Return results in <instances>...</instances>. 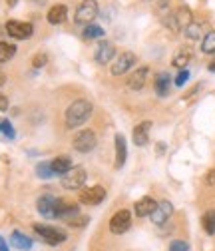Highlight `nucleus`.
Masks as SVG:
<instances>
[{"instance_id": "nucleus-1", "label": "nucleus", "mask_w": 215, "mask_h": 251, "mask_svg": "<svg viewBox=\"0 0 215 251\" xmlns=\"http://www.w3.org/2000/svg\"><path fill=\"white\" fill-rule=\"evenodd\" d=\"M92 104L88 100H76L70 104V108L66 110V128L76 130L92 116Z\"/></svg>"}, {"instance_id": "nucleus-2", "label": "nucleus", "mask_w": 215, "mask_h": 251, "mask_svg": "<svg viewBox=\"0 0 215 251\" xmlns=\"http://www.w3.org/2000/svg\"><path fill=\"white\" fill-rule=\"evenodd\" d=\"M34 231L36 235H40L44 239V243L48 245H60L66 241V231L58 229V227H52V226H42V224H34Z\"/></svg>"}, {"instance_id": "nucleus-3", "label": "nucleus", "mask_w": 215, "mask_h": 251, "mask_svg": "<svg viewBox=\"0 0 215 251\" xmlns=\"http://www.w3.org/2000/svg\"><path fill=\"white\" fill-rule=\"evenodd\" d=\"M98 2L96 0H84V2L76 8V14H74V22L76 24H92V20L98 18Z\"/></svg>"}, {"instance_id": "nucleus-4", "label": "nucleus", "mask_w": 215, "mask_h": 251, "mask_svg": "<svg viewBox=\"0 0 215 251\" xmlns=\"http://www.w3.org/2000/svg\"><path fill=\"white\" fill-rule=\"evenodd\" d=\"M60 179H62V185L66 187V190H80L88 179V174H86L84 168L76 166V168H70L66 174H62Z\"/></svg>"}, {"instance_id": "nucleus-5", "label": "nucleus", "mask_w": 215, "mask_h": 251, "mask_svg": "<svg viewBox=\"0 0 215 251\" xmlns=\"http://www.w3.org/2000/svg\"><path fill=\"white\" fill-rule=\"evenodd\" d=\"M132 226V213L128 209H119L118 213H114V217L110 219V231L114 235H121L126 233Z\"/></svg>"}, {"instance_id": "nucleus-6", "label": "nucleus", "mask_w": 215, "mask_h": 251, "mask_svg": "<svg viewBox=\"0 0 215 251\" xmlns=\"http://www.w3.org/2000/svg\"><path fill=\"white\" fill-rule=\"evenodd\" d=\"M96 134L92 132V130H82V132H78L76 134V138H74V150L76 151H80V153H88V151H92L96 148Z\"/></svg>"}, {"instance_id": "nucleus-7", "label": "nucleus", "mask_w": 215, "mask_h": 251, "mask_svg": "<svg viewBox=\"0 0 215 251\" xmlns=\"http://www.w3.org/2000/svg\"><path fill=\"white\" fill-rule=\"evenodd\" d=\"M6 32H8V36H12V38H16V40H26V38L32 36L34 26L28 24V22L10 20V22H6Z\"/></svg>"}, {"instance_id": "nucleus-8", "label": "nucleus", "mask_w": 215, "mask_h": 251, "mask_svg": "<svg viewBox=\"0 0 215 251\" xmlns=\"http://www.w3.org/2000/svg\"><path fill=\"white\" fill-rule=\"evenodd\" d=\"M58 201H60V200H58L56 196L44 194V196L38 200V203H36L38 213L44 215L46 219H54V217H56V209H58Z\"/></svg>"}, {"instance_id": "nucleus-9", "label": "nucleus", "mask_w": 215, "mask_h": 251, "mask_svg": "<svg viewBox=\"0 0 215 251\" xmlns=\"http://www.w3.org/2000/svg\"><path fill=\"white\" fill-rule=\"evenodd\" d=\"M106 198V190L102 185H94V187H88L80 194V201L86 203V205H98L102 203Z\"/></svg>"}, {"instance_id": "nucleus-10", "label": "nucleus", "mask_w": 215, "mask_h": 251, "mask_svg": "<svg viewBox=\"0 0 215 251\" xmlns=\"http://www.w3.org/2000/svg\"><path fill=\"white\" fill-rule=\"evenodd\" d=\"M134 64H136V54H134V52H124V54H121V56L114 62L112 74H114V76H121V74H126Z\"/></svg>"}, {"instance_id": "nucleus-11", "label": "nucleus", "mask_w": 215, "mask_h": 251, "mask_svg": "<svg viewBox=\"0 0 215 251\" xmlns=\"http://www.w3.org/2000/svg\"><path fill=\"white\" fill-rule=\"evenodd\" d=\"M171 213H173V205H171L169 201H160L149 217H151L153 226H164L167 219L171 217Z\"/></svg>"}, {"instance_id": "nucleus-12", "label": "nucleus", "mask_w": 215, "mask_h": 251, "mask_svg": "<svg viewBox=\"0 0 215 251\" xmlns=\"http://www.w3.org/2000/svg\"><path fill=\"white\" fill-rule=\"evenodd\" d=\"M114 56H116V46L112 42H108V40L100 42L98 48H96V52H94L96 62H98V64H104V66L110 64V62L114 60Z\"/></svg>"}, {"instance_id": "nucleus-13", "label": "nucleus", "mask_w": 215, "mask_h": 251, "mask_svg": "<svg viewBox=\"0 0 215 251\" xmlns=\"http://www.w3.org/2000/svg\"><path fill=\"white\" fill-rule=\"evenodd\" d=\"M149 128H151V122H142L134 128V144L136 146H147L149 142Z\"/></svg>"}, {"instance_id": "nucleus-14", "label": "nucleus", "mask_w": 215, "mask_h": 251, "mask_svg": "<svg viewBox=\"0 0 215 251\" xmlns=\"http://www.w3.org/2000/svg\"><path fill=\"white\" fill-rule=\"evenodd\" d=\"M128 158V148H126V138L121 134H116V168H124Z\"/></svg>"}, {"instance_id": "nucleus-15", "label": "nucleus", "mask_w": 215, "mask_h": 251, "mask_svg": "<svg viewBox=\"0 0 215 251\" xmlns=\"http://www.w3.org/2000/svg\"><path fill=\"white\" fill-rule=\"evenodd\" d=\"M78 215H80L78 205H72V203H66V201H58L56 217H62V219H68V222H72V219L78 217Z\"/></svg>"}, {"instance_id": "nucleus-16", "label": "nucleus", "mask_w": 215, "mask_h": 251, "mask_svg": "<svg viewBox=\"0 0 215 251\" xmlns=\"http://www.w3.org/2000/svg\"><path fill=\"white\" fill-rule=\"evenodd\" d=\"M190 60H191V50H190L188 46H181V48L175 52L171 64H173L175 68H179V70H186V66L190 64Z\"/></svg>"}, {"instance_id": "nucleus-17", "label": "nucleus", "mask_w": 215, "mask_h": 251, "mask_svg": "<svg viewBox=\"0 0 215 251\" xmlns=\"http://www.w3.org/2000/svg\"><path fill=\"white\" fill-rule=\"evenodd\" d=\"M156 205H158L156 200H151V198H142V200L134 205V209H136V215H138V217H147V215L153 213Z\"/></svg>"}, {"instance_id": "nucleus-18", "label": "nucleus", "mask_w": 215, "mask_h": 251, "mask_svg": "<svg viewBox=\"0 0 215 251\" xmlns=\"http://www.w3.org/2000/svg\"><path fill=\"white\" fill-rule=\"evenodd\" d=\"M147 66H142V68H138L132 76H130V80H128V88L130 90H142L143 88V84H145V78H147Z\"/></svg>"}, {"instance_id": "nucleus-19", "label": "nucleus", "mask_w": 215, "mask_h": 251, "mask_svg": "<svg viewBox=\"0 0 215 251\" xmlns=\"http://www.w3.org/2000/svg\"><path fill=\"white\" fill-rule=\"evenodd\" d=\"M66 14H68V8L64 4H56L48 10V22L50 24H62L66 20Z\"/></svg>"}, {"instance_id": "nucleus-20", "label": "nucleus", "mask_w": 215, "mask_h": 251, "mask_svg": "<svg viewBox=\"0 0 215 251\" xmlns=\"http://www.w3.org/2000/svg\"><path fill=\"white\" fill-rule=\"evenodd\" d=\"M52 170H54V174H66L70 168H72V160L68 158V155H58V158H54L52 162Z\"/></svg>"}, {"instance_id": "nucleus-21", "label": "nucleus", "mask_w": 215, "mask_h": 251, "mask_svg": "<svg viewBox=\"0 0 215 251\" xmlns=\"http://www.w3.org/2000/svg\"><path fill=\"white\" fill-rule=\"evenodd\" d=\"M169 84H171V78L167 72H162L156 76V92H158V96H167V92H169Z\"/></svg>"}, {"instance_id": "nucleus-22", "label": "nucleus", "mask_w": 215, "mask_h": 251, "mask_svg": "<svg viewBox=\"0 0 215 251\" xmlns=\"http://www.w3.org/2000/svg\"><path fill=\"white\" fill-rule=\"evenodd\" d=\"M10 241H12L14 247H18V249H22V251H26V249L32 247V239H30L28 235H24V233H20V231H12Z\"/></svg>"}, {"instance_id": "nucleus-23", "label": "nucleus", "mask_w": 215, "mask_h": 251, "mask_svg": "<svg viewBox=\"0 0 215 251\" xmlns=\"http://www.w3.org/2000/svg\"><path fill=\"white\" fill-rule=\"evenodd\" d=\"M183 34H186L188 40H199L201 34H203V28L197 22H190L186 28H183Z\"/></svg>"}, {"instance_id": "nucleus-24", "label": "nucleus", "mask_w": 215, "mask_h": 251, "mask_svg": "<svg viewBox=\"0 0 215 251\" xmlns=\"http://www.w3.org/2000/svg\"><path fill=\"white\" fill-rule=\"evenodd\" d=\"M201 226H203V229H205L207 235H213L215 233V209H209L207 213H203Z\"/></svg>"}, {"instance_id": "nucleus-25", "label": "nucleus", "mask_w": 215, "mask_h": 251, "mask_svg": "<svg viewBox=\"0 0 215 251\" xmlns=\"http://www.w3.org/2000/svg\"><path fill=\"white\" fill-rule=\"evenodd\" d=\"M175 14V20H177V26H179V30L181 28H186L190 22H193L191 20V10L190 8H186V6H181L177 12H173Z\"/></svg>"}, {"instance_id": "nucleus-26", "label": "nucleus", "mask_w": 215, "mask_h": 251, "mask_svg": "<svg viewBox=\"0 0 215 251\" xmlns=\"http://www.w3.org/2000/svg\"><path fill=\"white\" fill-rule=\"evenodd\" d=\"M201 52L203 54H215V30H209V32L203 36V40H201Z\"/></svg>"}, {"instance_id": "nucleus-27", "label": "nucleus", "mask_w": 215, "mask_h": 251, "mask_svg": "<svg viewBox=\"0 0 215 251\" xmlns=\"http://www.w3.org/2000/svg\"><path fill=\"white\" fill-rule=\"evenodd\" d=\"M16 54V46L8 44V42H0V64H4L10 58H14Z\"/></svg>"}, {"instance_id": "nucleus-28", "label": "nucleus", "mask_w": 215, "mask_h": 251, "mask_svg": "<svg viewBox=\"0 0 215 251\" xmlns=\"http://www.w3.org/2000/svg\"><path fill=\"white\" fill-rule=\"evenodd\" d=\"M36 176H38L40 179H50V177H54L56 174H54L50 162H40V164L36 166Z\"/></svg>"}, {"instance_id": "nucleus-29", "label": "nucleus", "mask_w": 215, "mask_h": 251, "mask_svg": "<svg viewBox=\"0 0 215 251\" xmlns=\"http://www.w3.org/2000/svg\"><path fill=\"white\" fill-rule=\"evenodd\" d=\"M104 36V28L96 26V24H88L86 30H84V38L86 40H96V38H102Z\"/></svg>"}, {"instance_id": "nucleus-30", "label": "nucleus", "mask_w": 215, "mask_h": 251, "mask_svg": "<svg viewBox=\"0 0 215 251\" xmlns=\"http://www.w3.org/2000/svg\"><path fill=\"white\" fill-rule=\"evenodd\" d=\"M46 62H48V56H46V54H36V56L32 58V66H34V68H44Z\"/></svg>"}, {"instance_id": "nucleus-31", "label": "nucleus", "mask_w": 215, "mask_h": 251, "mask_svg": "<svg viewBox=\"0 0 215 251\" xmlns=\"http://www.w3.org/2000/svg\"><path fill=\"white\" fill-rule=\"evenodd\" d=\"M188 249H190V245L186 241H181V239L171 241V245H169V251H188Z\"/></svg>"}, {"instance_id": "nucleus-32", "label": "nucleus", "mask_w": 215, "mask_h": 251, "mask_svg": "<svg viewBox=\"0 0 215 251\" xmlns=\"http://www.w3.org/2000/svg\"><path fill=\"white\" fill-rule=\"evenodd\" d=\"M190 80V72L188 70H179V74L175 76V86H183Z\"/></svg>"}, {"instance_id": "nucleus-33", "label": "nucleus", "mask_w": 215, "mask_h": 251, "mask_svg": "<svg viewBox=\"0 0 215 251\" xmlns=\"http://www.w3.org/2000/svg\"><path fill=\"white\" fill-rule=\"evenodd\" d=\"M2 132H4L6 138H14V136H16V134H14V128H12V124H10L8 120H2Z\"/></svg>"}, {"instance_id": "nucleus-34", "label": "nucleus", "mask_w": 215, "mask_h": 251, "mask_svg": "<svg viewBox=\"0 0 215 251\" xmlns=\"http://www.w3.org/2000/svg\"><path fill=\"white\" fill-rule=\"evenodd\" d=\"M4 110H8V98L0 94V112H4Z\"/></svg>"}, {"instance_id": "nucleus-35", "label": "nucleus", "mask_w": 215, "mask_h": 251, "mask_svg": "<svg viewBox=\"0 0 215 251\" xmlns=\"http://www.w3.org/2000/svg\"><path fill=\"white\" fill-rule=\"evenodd\" d=\"M207 183H211V185H215V170H211V172L207 174Z\"/></svg>"}, {"instance_id": "nucleus-36", "label": "nucleus", "mask_w": 215, "mask_h": 251, "mask_svg": "<svg viewBox=\"0 0 215 251\" xmlns=\"http://www.w3.org/2000/svg\"><path fill=\"white\" fill-rule=\"evenodd\" d=\"M0 251H10L8 245H6V241L2 239V235H0Z\"/></svg>"}, {"instance_id": "nucleus-37", "label": "nucleus", "mask_w": 215, "mask_h": 251, "mask_svg": "<svg viewBox=\"0 0 215 251\" xmlns=\"http://www.w3.org/2000/svg\"><path fill=\"white\" fill-rule=\"evenodd\" d=\"M207 70H209V72H215V60L211 62V64H209V66H207Z\"/></svg>"}, {"instance_id": "nucleus-38", "label": "nucleus", "mask_w": 215, "mask_h": 251, "mask_svg": "<svg viewBox=\"0 0 215 251\" xmlns=\"http://www.w3.org/2000/svg\"><path fill=\"white\" fill-rule=\"evenodd\" d=\"M16 2H18V0H6V4H8V6H16Z\"/></svg>"}, {"instance_id": "nucleus-39", "label": "nucleus", "mask_w": 215, "mask_h": 251, "mask_svg": "<svg viewBox=\"0 0 215 251\" xmlns=\"http://www.w3.org/2000/svg\"><path fill=\"white\" fill-rule=\"evenodd\" d=\"M32 2H34V4H44L46 0H32Z\"/></svg>"}, {"instance_id": "nucleus-40", "label": "nucleus", "mask_w": 215, "mask_h": 251, "mask_svg": "<svg viewBox=\"0 0 215 251\" xmlns=\"http://www.w3.org/2000/svg\"><path fill=\"white\" fill-rule=\"evenodd\" d=\"M0 132H2V122H0Z\"/></svg>"}]
</instances>
